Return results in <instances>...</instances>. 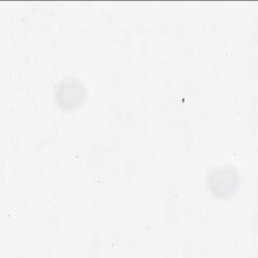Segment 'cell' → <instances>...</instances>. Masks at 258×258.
<instances>
[{
    "instance_id": "1",
    "label": "cell",
    "mask_w": 258,
    "mask_h": 258,
    "mask_svg": "<svg viewBox=\"0 0 258 258\" xmlns=\"http://www.w3.org/2000/svg\"><path fill=\"white\" fill-rule=\"evenodd\" d=\"M239 181L236 170L232 167H220L209 172L207 183L209 189L218 197H226L230 195Z\"/></svg>"
},
{
    "instance_id": "2",
    "label": "cell",
    "mask_w": 258,
    "mask_h": 258,
    "mask_svg": "<svg viewBox=\"0 0 258 258\" xmlns=\"http://www.w3.org/2000/svg\"><path fill=\"white\" fill-rule=\"evenodd\" d=\"M85 88L75 79H66L55 87V101L62 108L72 109L81 104L85 99Z\"/></svg>"
}]
</instances>
